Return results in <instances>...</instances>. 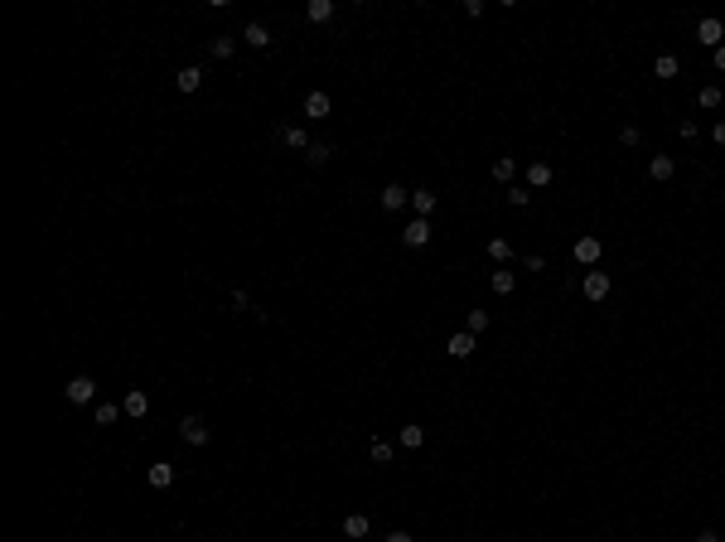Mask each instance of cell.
I'll return each instance as SVG.
<instances>
[{"instance_id":"cell-1","label":"cell","mask_w":725,"mask_h":542,"mask_svg":"<svg viewBox=\"0 0 725 542\" xmlns=\"http://www.w3.org/2000/svg\"><path fill=\"white\" fill-rule=\"evenodd\" d=\"M697 39H701V44H706V49L716 54V49H721V44H725V19H716V15H706V19L697 24Z\"/></svg>"},{"instance_id":"cell-2","label":"cell","mask_w":725,"mask_h":542,"mask_svg":"<svg viewBox=\"0 0 725 542\" xmlns=\"http://www.w3.org/2000/svg\"><path fill=\"white\" fill-rule=\"evenodd\" d=\"M600 252H605V242H600V237H576V247H571V257H576L580 266H595V262H600Z\"/></svg>"},{"instance_id":"cell-3","label":"cell","mask_w":725,"mask_h":542,"mask_svg":"<svg viewBox=\"0 0 725 542\" xmlns=\"http://www.w3.org/2000/svg\"><path fill=\"white\" fill-rule=\"evenodd\" d=\"M445 349H450V358H474V349H479V334H469V329H455Z\"/></svg>"},{"instance_id":"cell-4","label":"cell","mask_w":725,"mask_h":542,"mask_svg":"<svg viewBox=\"0 0 725 542\" xmlns=\"http://www.w3.org/2000/svg\"><path fill=\"white\" fill-rule=\"evenodd\" d=\"M63 397H68V402H92V397H97V383H92L88 373H78V378H68Z\"/></svg>"},{"instance_id":"cell-5","label":"cell","mask_w":725,"mask_h":542,"mask_svg":"<svg viewBox=\"0 0 725 542\" xmlns=\"http://www.w3.org/2000/svg\"><path fill=\"white\" fill-rule=\"evenodd\" d=\"M402 242H407L412 252H421V247L430 242V218H412V223L402 228Z\"/></svg>"},{"instance_id":"cell-6","label":"cell","mask_w":725,"mask_h":542,"mask_svg":"<svg viewBox=\"0 0 725 542\" xmlns=\"http://www.w3.org/2000/svg\"><path fill=\"white\" fill-rule=\"evenodd\" d=\"M580 291H585V301H605L610 296V271H585Z\"/></svg>"},{"instance_id":"cell-7","label":"cell","mask_w":725,"mask_h":542,"mask_svg":"<svg viewBox=\"0 0 725 542\" xmlns=\"http://www.w3.org/2000/svg\"><path fill=\"white\" fill-rule=\"evenodd\" d=\"M672 175H677L672 155H653V160H648V180H653V184H667Z\"/></svg>"},{"instance_id":"cell-8","label":"cell","mask_w":725,"mask_h":542,"mask_svg":"<svg viewBox=\"0 0 725 542\" xmlns=\"http://www.w3.org/2000/svg\"><path fill=\"white\" fill-rule=\"evenodd\" d=\"M407 204H412V189H407V184H387V189H382V209H387V214H397V209H407Z\"/></svg>"},{"instance_id":"cell-9","label":"cell","mask_w":725,"mask_h":542,"mask_svg":"<svg viewBox=\"0 0 725 542\" xmlns=\"http://www.w3.org/2000/svg\"><path fill=\"white\" fill-rule=\"evenodd\" d=\"M121 412H126V417H136V422H140V417H145V412H150V397H145V392H140V388H131V392H126V397H121Z\"/></svg>"},{"instance_id":"cell-10","label":"cell","mask_w":725,"mask_h":542,"mask_svg":"<svg viewBox=\"0 0 725 542\" xmlns=\"http://www.w3.org/2000/svg\"><path fill=\"white\" fill-rule=\"evenodd\" d=\"M179 436H184L189 445H208V427H204V417H184V422H179Z\"/></svg>"},{"instance_id":"cell-11","label":"cell","mask_w":725,"mask_h":542,"mask_svg":"<svg viewBox=\"0 0 725 542\" xmlns=\"http://www.w3.org/2000/svg\"><path fill=\"white\" fill-rule=\"evenodd\" d=\"M242 39H247V44H252V49H271V29H266V24H261V19H252V24H247V29H242Z\"/></svg>"},{"instance_id":"cell-12","label":"cell","mask_w":725,"mask_h":542,"mask_svg":"<svg viewBox=\"0 0 725 542\" xmlns=\"http://www.w3.org/2000/svg\"><path fill=\"white\" fill-rule=\"evenodd\" d=\"M546 184H551V165L546 160H532L527 165V189H546Z\"/></svg>"},{"instance_id":"cell-13","label":"cell","mask_w":725,"mask_h":542,"mask_svg":"<svg viewBox=\"0 0 725 542\" xmlns=\"http://www.w3.org/2000/svg\"><path fill=\"white\" fill-rule=\"evenodd\" d=\"M489 262H494V266H508V262H513V242H508V237H489Z\"/></svg>"},{"instance_id":"cell-14","label":"cell","mask_w":725,"mask_h":542,"mask_svg":"<svg viewBox=\"0 0 725 542\" xmlns=\"http://www.w3.org/2000/svg\"><path fill=\"white\" fill-rule=\"evenodd\" d=\"M329 111H334V102H329V93H310V97H305V116H314V121H324Z\"/></svg>"},{"instance_id":"cell-15","label":"cell","mask_w":725,"mask_h":542,"mask_svg":"<svg viewBox=\"0 0 725 542\" xmlns=\"http://www.w3.org/2000/svg\"><path fill=\"white\" fill-rule=\"evenodd\" d=\"M174 88H179V93H199V88H204V68H179Z\"/></svg>"},{"instance_id":"cell-16","label":"cell","mask_w":725,"mask_h":542,"mask_svg":"<svg viewBox=\"0 0 725 542\" xmlns=\"http://www.w3.org/2000/svg\"><path fill=\"white\" fill-rule=\"evenodd\" d=\"M145 479H150V489H170L174 484V465H150Z\"/></svg>"},{"instance_id":"cell-17","label":"cell","mask_w":725,"mask_h":542,"mask_svg":"<svg viewBox=\"0 0 725 542\" xmlns=\"http://www.w3.org/2000/svg\"><path fill=\"white\" fill-rule=\"evenodd\" d=\"M281 141H286L291 150H310V145H314L310 136H305V126H286V131H281Z\"/></svg>"},{"instance_id":"cell-18","label":"cell","mask_w":725,"mask_h":542,"mask_svg":"<svg viewBox=\"0 0 725 542\" xmlns=\"http://www.w3.org/2000/svg\"><path fill=\"white\" fill-rule=\"evenodd\" d=\"M305 160H310L314 170H319V165H329V160H334V145H329V141H314L310 150H305Z\"/></svg>"},{"instance_id":"cell-19","label":"cell","mask_w":725,"mask_h":542,"mask_svg":"<svg viewBox=\"0 0 725 542\" xmlns=\"http://www.w3.org/2000/svg\"><path fill=\"white\" fill-rule=\"evenodd\" d=\"M412 209H416V218H430V214H435V194H430V189H416V194H412Z\"/></svg>"},{"instance_id":"cell-20","label":"cell","mask_w":725,"mask_h":542,"mask_svg":"<svg viewBox=\"0 0 725 542\" xmlns=\"http://www.w3.org/2000/svg\"><path fill=\"white\" fill-rule=\"evenodd\" d=\"M682 73V63L672 58V54H658V63H653V78H677Z\"/></svg>"},{"instance_id":"cell-21","label":"cell","mask_w":725,"mask_h":542,"mask_svg":"<svg viewBox=\"0 0 725 542\" xmlns=\"http://www.w3.org/2000/svg\"><path fill=\"white\" fill-rule=\"evenodd\" d=\"M513 175H518V160L498 155V160H494V180H498V184H513Z\"/></svg>"},{"instance_id":"cell-22","label":"cell","mask_w":725,"mask_h":542,"mask_svg":"<svg viewBox=\"0 0 725 542\" xmlns=\"http://www.w3.org/2000/svg\"><path fill=\"white\" fill-rule=\"evenodd\" d=\"M305 15H310L314 24H324V19H334V0H310V5H305Z\"/></svg>"},{"instance_id":"cell-23","label":"cell","mask_w":725,"mask_h":542,"mask_svg":"<svg viewBox=\"0 0 725 542\" xmlns=\"http://www.w3.org/2000/svg\"><path fill=\"white\" fill-rule=\"evenodd\" d=\"M116 417H121V407H116V402H97V407H92V422H97V427H111Z\"/></svg>"},{"instance_id":"cell-24","label":"cell","mask_w":725,"mask_h":542,"mask_svg":"<svg viewBox=\"0 0 725 542\" xmlns=\"http://www.w3.org/2000/svg\"><path fill=\"white\" fill-rule=\"evenodd\" d=\"M343 538H368V518L363 513H348L343 518Z\"/></svg>"},{"instance_id":"cell-25","label":"cell","mask_w":725,"mask_h":542,"mask_svg":"<svg viewBox=\"0 0 725 542\" xmlns=\"http://www.w3.org/2000/svg\"><path fill=\"white\" fill-rule=\"evenodd\" d=\"M397 440H402L407 450H421V445H425V427H402V436H397Z\"/></svg>"},{"instance_id":"cell-26","label":"cell","mask_w":725,"mask_h":542,"mask_svg":"<svg viewBox=\"0 0 725 542\" xmlns=\"http://www.w3.org/2000/svg\"><path fill=\"white\" fill-rule=\"evenodd\" d=\"M697 102H701V107H706V111H716V107H721V102H725V93H721V88H716V83H711V88H701V93H697Z\"/></svg>"},{"instance_id":"cell-27","label":"cell","mask_w":725,"mask_h":542,"mask_svg":"<svg viewBox=\"0 0 725 542\" xmlns=\"http://www.w3.org/2000/svg\"><path fill=\"white\" fill-rule=\"evenodd\" d=\"M368 455H373L377 465H392V455H397V450H392V440H373V445H368Z\"/></svg>"},{"instance_id":"cell-28","label":"cell","mask_w":725,"mask_h":542,"mask_svg":"<svg viewBox=\"0 0 725 542\" xmlns=\"http://www.w3.org/2000/svg\"><path fill=\"white\" fill-rule=\"evenodd\" d=\"M464 329H469V334H484V329H489V310H469V315H464Z\"/></svg>"},{"instance_id":"cell-29","label":"cell","mask_w":725,"mask_h":542,"mask_svg":"<svg viewBox=\"0 0 725 542\" xmlns=\"http://www.w3.org/2000/svg\"><path fill=\"white\" fill-rule=\"evenodd\" d=\"M232 49H237V39H227V34L208 44V54H213V58H232Z\"/></svg>"},{"instance_id":"cell-30","label":"cell","mask_w":725,"mask_h":542,"mask_svg":"<svg viewBox=\"0 0 725 542\" xmlns=\"http://www.w3.org/2000/svg\"><path fill=\"white\" fill-rule=\"evenodd\" d=\"M513 286H518L513 271H494V291H498V296H513Z\"/></svg>"},{"instance_id":"cell-31","label":"cell","mask_w":725,"mask_h":542,"mask_svg":"<svg viewBox=\"0 0 725 542\" xmlns=\"http://www.w3.org/2000/svg\"><path fill=\"white\" fill-rule=\"evenodd\" d=\"M508 204H513V209H527V204H532V189H527V184H513V189H508Z\"/></svg>"},{"instance_id":"cell-32","label":"cell","mask_w":725,"mask_h":542,"mask_svg":"<svg viewBox=\"0 0 725 542\" xmlns=\"http://www.w3.org/2000/svg\"><path fill=\"white\" fill-rule=\"evenodd\" d=\"M227 301H232V310H256V305H252V296H247V291H232V296H227Z\"/></svg>"},{"instance_id":"cell-33","label":"cell","mask_w":725,"mask_h":542,"mask_svg":"<svg viewBox=\"0 0 725 542\" xmlns=\"http://www.w3.org/2000/svg\"><path fill=\"white\" fill-rule=\"evenodd\" d=\"M638 141H643V136H638V126H624V131H619V145H628V150H633Z\"/></svg>"},{"instance_id":"cell-34","label":"cell","mask_w":725,"mask_h":542,"mask_svg":"<svg viewBox=\"0 0 725 542\" xmlns=\"http://www.w3.org/2000/svg\"><path fill=\"white\" fill-rule=\"evenodd\" d=\"M677 136H682V141H697V136H701V126H697V121H682V126H677Z\"/></svg>"},{"instance_id":"cell-35","label":"cell","mask_w":725,"mask_h":542,"mask_svg":"<svg viewBox=\"0 0 725 542\" xmlns=\"http://www.w3.org/2000/svg\"><path fill=\"white\" fill-rule=\"evenodd\" d=\"M382 542H416V538H412V533H407V528H392V533H387V538H382Z\"/></svg>"},{"instance_id":"cell-36","label":"cell","mask_w":725,"mask_h":542,"mask_svg":"<svg viewBox=\"0 0 725 542\" xmlns=\"http://www.w3.org/2000/svg\"><path fill=\"white\" fill-rule=\"evenodd\" d=\"M711 141H716V145L725 150V121H716V126H711Z\"/></svg>"},{"instance_id":"cell-37","label":"cell","mask_w":725,"mask_h":542,"mask_svg":"<svg viewBox=\"0 0 725 542\" xmlns=\"http://www.w3.org/2000/svg\"><path fill=\"white\" fill-rule=\"evenodd\" d=\"M697 542H721V533H716V528H701V533H697Z\"/></svg>"},{"instance_id":"cell-38","label":"cell","mask_w":725,"mask_h":542,"mask_svg":"<svg viewBox=\"0 0 725 542\" xmlns=\"http://www.w3.org/2000/svg\"><path fill=\"white\" fill-rule=\"evenodd\" d=\"M711 63H716V73H725V44L716 49V54H711Z\"/></svg>"},{"instance_id":"cell-39","label":"cell","mask_w":725,"mask_h":542,"mask_svg":"<svg viewBox=\"0 0 725 542\" xmlns=\"http://www.w3.org/2000/svg\"><path fill=\"white\" fill-rule=\"evenodd\" d=\"M721 209H725V199H721Z\"/></svg>"}]
</instances>
